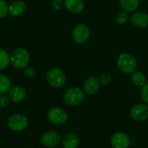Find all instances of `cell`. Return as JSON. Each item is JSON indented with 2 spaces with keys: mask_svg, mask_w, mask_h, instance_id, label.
<instances>
[{
  "mask_svg": "<svg viewBox=\"0 0 148 148\" xmlns=\"http://www.w3.org/2000/svg\"><path fill=\"white\" fill-rule=\"evenodd\" d=\"M117 67L124 74H133L137 68V61L130 53H121L117 58Z\"/></svg>",
  "mask_w": 148,
  "mask_h": 148,
  "instance_id": "6da1fadb",
  "label": "cell"
},
{
  "mask_svg": "<svg viewBox=\"0 0 148 148\" xmlns=\"http://www.w3.org/2000/svg\"><path fill=\"white\" fill-rule=\"evenodd\" d=\"M10 63L16 69H24L29 62V54L23 48H17L10 56Z\"/></svg>",
  "mask_w": 148,
  "mask_h": 148,
  "instance_id": "7a4b0ae2",
  "label": "cell"
},
{
  "mask_svg": "<svg viewBox=\"0 0 148 148\" xmlns=\"http://www.w3.org/2000/svg\"><path fill=\"white\" fill-rule=\"evenodd\" d=\"M85 98V93L77 87H72L66 90L63 95V101L69 106H78Z\"/></svg>",
  "mask_w": 148,
  "mask_h": 148,
  "instance_id": "3957f363",
  "label": "cell"
},
{
  "mask_svg": "<svg viewBox=\"0 0 148 148\" xmlns=\"http://www.w3.org/2000/svg\"><path fill=\"white\" fill-rule=\"evenodd\" d=\"M46 80L52 88H61L66 83V75L62 69L52 68L47 72Z\"/></svg>",
  "mask_w": 148,
  "mask_h": 148,
  "instance_id": "277c9868",
  "label": "cell"
},
{
  "mask_svg": "<svg viewBox=\"0 0 148 148\" xmlns=\"http://www.w3.org/2000/svg\"><path fill=\"white\" fill-rule=\"evenodd\" d=\"M47 119L48 121L56 126L63 125L68 120L67 112L59 107H52L47 112Z\"/></svg>",
  "mask_w": 148,
  "mask_h": 148,
  "instance_id": "5b68a950",
  "label": "cell"
},
{
  "mask_svg": "<svg viewBox=\"0 0 148 148\" xmlns=\"http://www.w3.org/2000/svg\"><path fill=\"white\" fill-rule=\"evenodd\" d=\"M8 127L15 132H22L28 127L29 120L23 114H13L8 119Z\"/></svg>",
  "mask_w": 148,
  "mask_h": 148,
  "instance_id": "8992f818",
  "label": "cell"
},
{
  "mask_svg": "<svg viewBox=\"0 0 148 148\" xmlns=\"http://www.w3.org/2000/svg\"><path fill=\"white\" fill-rule=\"evenodd\" d=\"M90 36L89 28L84 23H79L75 25L72 30V37L73 40L77 43H85Z\"/></svg>",
  "mask_w": 148,
  "mask_h": 148,
  "instance_id": "52a82bcc",
  "label": "cell"
},
{
  "mask_svg": "<svg viewBox=\"0 0 148 148\" xmlns=\"http://www.w3.org/2000/svg\"><path fill=\"white\" fill-rule=\"evenodd\" d=\"M130 116L133 121L141 122L148 118V105L146 103H138L134 105L130 111Z\"/></svg>",
  "mask_w": 148,
  "mask_h": 148,
  "instance_id": "ba28073f",
  "label": "cell"
},
{
  "mask_svg": "<svg viewBox=\"0 0 148 148\" xmlns=\"http://www.w3.org/2000/svg\"><path fill=\"white\" fill-rule=\"evenodd\" d=\"M61 141V135L56 131H48L41 137V143L48 148L56 147Z\"/></svg>",
  "mask_w": 148,
  "mask_h": 148,
  "instance_id": "9c48e42d",
  "label": "cell"
},
{
  "mask_svg": "<svg viewBox=\"0 0 148 148\" xmlns=\"http://www.w3.org/2000/svg\"><path fill=\"white\" fill-rule=\"evenodd\" d=\"M110 142L114 148H129L131 144L128 135L122 132L114 134L111 137Z\"/></svg>",
  "mask_w": 148,
  "mask_h": 148,
  "instance_id": "30bf717a",
  "label": "cell"
},
{
  "mask_svg": "<svg viewBox=\"0 0 148 148\" xmlns=\"http://www.w3.org/2000/svg\"><path fill=\"white\" fill-rule=\"evenodd\" d=\"M100 85H101V83H100L99 78L92 76V77L88 78L84 82L83 87H82V88H83L82 90L84 91V93L86 95H95L99 91Z\"/></svg>",
  "mask_w": 148,
  "mask_h": 148,
  "instance_id": "8fae6325",
  "label": "cell"
},
{
  "mask_svg": "<svg viewBox=\"0 0 148 148\" xmlns=\"http://www.w3.org/2000/svg\"><path fill=\"white\" fill-rule=\"evenodd\" d=\"M8 96L15 103L21 102L26 97V90L21 86H13L8 92Z\"/></svg>",
  "mask_w": 148,
  "mask_h": 148,
  "instance_id": "7c38bea8",
  "label": "cell"
},
{
  "mask_svg": "<svg viewBox=\"0 0 148 148\" xmlns=\"http://www.w3.org/2000/svg\"><path fill=\"white\" fill-rule=\"evenodd\" d=\"M26 10V3L23 0H16L9 5V13L12 16H22Z\"/></svg>",
  "mask_w": 148,
  "mask_h": 148,
  "instance_id": "4fadbf2b",
  "label": "cell"
},
{
  "mask_svg": "<svg viewBox=\"0 0 148 148\" xmlns=\"http://www.w3.org/2000/svg\"><path fill=\"white\" fill-rule=\"evenodd\" d=\"M64 6L72 14H80L84 10L82 0H64Z\"/></svg>",
  "mask_w": 148,
  "mask_h": 148,
  "instance_id": "5bb4252c",
  "label": "cell"
},
{
  "mask_svg": "<svg viewBox=\"0 0 148 148\" xmlns=\"http://www.w3.org/2000/svg\"><path fill=\"white\" fill-rule=\"evenodd\" d=\"M131 23L138 28L148 26V14L145 12H134L131 16Z\"/></svg>",
  "mask_w": 148,
  "mask_h": 148,
  "instance_id": "9a60e30c",
  "label": "cell"
},
{
  "mask_svg": "<svg viewBox=\"0 0 148 148\" xmlns=\"http://www.w3.org/2000/svg\"><path fill=\"white\" fill-rule=\"evenodd\" d=\"M79 143V137L75 134H68L62 140V144L63 148H77Z\"/></svg>",
  "mask_w": 148,
  "mask_h": 148,
  "instance_id": "2e32d148",
  "label": "cell"
},
{
  "mask_svg": "<svg viewBox=\"0 0 148 148\" xmlns=\"http://www.w3.org/2000/svg\"><path fill=\"white\" fill-rule=\"evenodd\" d=\"M119 1L121 8L127 13L134 12L140 5V0H119Z\"/></svg>",
  "mask_w": 148,
  "mask_h": 148,
  "instance_id": "e0dca14e",
  "label": "cell"
},
{
  "mask_svg": "<svg viewBox=\"0 0 148 148\" xmlns=\"http://www.w3.org/2000/svg\"><path fill=\"white\" fill-rule=\"evenodd\" d=\"M131 81L134 86L138 88H142L147 83V77L145 74L140 71H134L132 74Z\"/></svg>",
  "mask_w": 148,
  "mask_h": 148,
  "instance_id": "ac0fdd59",
  "label": "cell"
},
{
  "mask_svg": "<svg viewBox=\"0 0 148 148\" xmlns=\"http://www.w3.org/2000/svg\"><path fill=\"white\" fill-rule=\"evenodd\" d=\"M10 88L11 82L10 78L3 74H0V95H4L8 93Z\"/></svg>",
  "mask_w": 148,
  "mask_h": 148,
  "instance_id": "d6986e66",
  "label": "cell"
},
{
  "mask_svg": "<svg viewBox=\"0 0 148 148\" xmlns=\"http://www.w3.org/2000/svg\"><path fill=\"white\" fill-rule=\"evenodd\" d=\"M10 62V56L6 50L0 48V70L5 69Z\"/></svg>",
  "mask_w": 148,
  "mask_h": 148,
  "instance_id": "ffe728a7",
  "label": "cell"
},
{
  "mask_svg": "<svg viewBox=\"0 0 148 148\" xmlns=\"http://www.w3.org/2000/svg\"><path fill=\"white\" fill-rule=\"evenodd\" d=\"M99 81H100V83L101 85H103V86H108V85L111 84V82L113 81V77H112V75L109 73H102L100 75Z\"/></svg>",
  "mask_w": 148,
  "mask_h": 148,
  "instance_id": "44dd1931",
  "label": "cell"
},
{
  "mask_svg": "<svg viewBox=\"0 0 148 148\" xmlns=\"http://www.w3.org/2000/svg\"><path fill=\"white\" fill-rule=\"evenodd\" d=\"M116 22L120 25L125 24L128 20V14L126 11H120L116 16Z\"/></svg>",
  "mask_w": 148,
  "mask_h": 148,
  "instance_id": "7402d4cb",
  "label": "cell"
},
{
  "mask_svg": "<svg viewBox=\"0 0 148 148\" xmlns=\"http://www.w3.org/2000/svg\"><path fill=\"white\" fill-rule=\"evenodd\" d=\"M9 12V6L4 0H0V18L6 16Z\"/></svg>",
  "mask_w": 148,
  "mask_h": 148,
  "instance_id": "603a6c76",
  "label": "cell"
},
{
  "mask_svg": "<svg viewBox=\"0 0 148 148\" xmlns=\"http://www.w3.org/2000/svg\"><path fill=\"white\" fill-rule=\"evenodd\" d=\"M23 75L28 79H32L36 76V70L32 67H26L23 70Z\"/></svg>",
  "mask_w": 148,
  "mask_h": 148,
  "instance_id": "cb8c5ba5",
  "label": "cell"
},
{
  "mask_svg": "<svg viewBox=\"0 0 148 148\" xmlns=\"http://www.w3.org/2000/svg\"><path fill=\"white\" fill-rule=\"evenodd\" d=\"M140 95H141V99L143 100V101L148 105V82H147V83L141 88Z\"/></svg>",
  "mask_w": 148,
  "mask_h": 148,
  "instance_id": "d4e9b609",
  "label": "cell"
},
{
  "mask_svg": "<svg viewBox=\"0 0 148 148\" xmlns=\"http://www.w3.org/2000/svg\"><path fill=\"white\" fill-rule=\"evenodd\" d=\"M10 98L8 95H0V108H5L10 105Z\"/></svg>",
  "mask_w": 148,
  "mask_h": 148,
  "instance_id": "484cf974",
  "label": "cell"
},
{
  "mask_svg": "<svg viewBox=\"0 0 148 148\" xmlns=\"http://www.w3.org/2000/svg\"><path fill=\"white\" fill-rule=\"evenodd\" d=\"M64 6V0H53L52 8L56 10H60Z\"/></svg>",
  "mask_w": 148,
  "mask_h": 148,
  "instance_id": "4316f807",
  "label": "cell"
}]
</instances>
